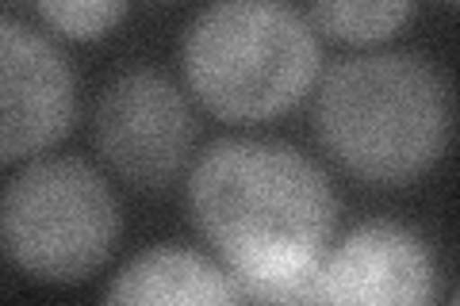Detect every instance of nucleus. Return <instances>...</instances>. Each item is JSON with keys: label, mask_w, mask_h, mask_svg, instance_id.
Returning a JSON list of instances; mask_svg holds the SVG:
<instances>
[{"label": "nucleus", "mask_w": 460, "mask_h": 306, "mask_svg": "<svg viewBox=\"0 0 460 306\" xmlns=\"http://www.w3.org/2000/svg\"><path fill=\"white\" fill-rule=\"evenodd\" d=\"M196 230L234 284H269L323 265L338 192L304 150L272 138H219L189 177Z\"/></svg>", "instance_id": "nucleus-1"}, {"label": "nucleus", "mask_w": 460, "mask_h": 306, "mask_svg": "<svg viewBox=\"0 0 460 306\" xmlns=\"http://www.w3.org/2000/svg\"><path fill=\"white\" fill-rule=\"evenodd\" d=\"M314 119L323 145L353 177L407 184L449 145L453 92L426 54H353L323 77Z\"/></svg>", "instance_id": "nucleus-2"}, {"label": "nucleus", "mask_w": 460, "mask_h": 306, "mask_svg": "<svg viewBox=\"0 0 460 306\" xmlns=\"http://www.w3.org/2000/svg\"><path fill=\"white\" fill-rule=\"evenodd\" d=\"M319 39L307 16L277 0L199 8L181 39V66L199 104L219 119H272L311 92Z\"/></svg>", "instance_id": "nucleus-3"}, {"label": "nucleus", "mask_w": 460, "mask_h": 306, "mask_svg": "<svg viewBox=\"0 0 460 306\" xmlns=\"http://www.w3.org/2000/svg\"><path fill=\"white\" fill-rule=\"evenodd\" d=\"M0 230L12 260L35 280L77 284L108 260L119 238V207L81 157H42L12 177L0 203Z\"/></svg>", "instance_id": "nucleus-4"}, {"label": "nucleus", "mask_w": 460, "mask_h": 306, "mask_svg": "<svg viewBox=\"0 0 460 306\" xmlns=\"http://www.w3.org/2000/svg\"><path fill=\"white\" fill-rule=\"evenodd\" d=\"M100 157L135 188H165L189 165L196 115L157 69H127L104 84L93 111Z\"/></svg>", "instance_id": "nucleus-5"}, {"label": "nucleus", "mask_w": 460, "mask_h": 306, "mask_svg": "<svg viewBox=\"0 0 460 306\" xmlns=\"http://www.w3.org/2000/svg\"><path fill=\"white\" fill-rule=\"evenodd\" d=\"M77 115L66 50L16 16H0V162L47 150Z\"/></svg>", "instance_id": "nucleus-6"}, {"label": "nucleus", "mask_w": 460, "mask_h": 306, "mask_svg": "<svg viewBox=\"0 0 460 306\" xmlns=\"http://www.w3.org/2000/svg\"><path fill=\"white\" fill-rule=\"evenodd\" d=\"M319 291L323 306H434L438 260L414 230L376 218L326 249Z\"/></svg>", "instance_id": "nucleus-7"}, {"label": "nucleus", "mask_w": 460, "mask_h": 306, "mask_svg": "<svg viewBox=\"0 0 460 306\" xmlns=\"http://www.w3.org/2000/svg\"><path fill=\"white\" fill-rule=\"evenodd\" d=\"M104 306H242L234 280L184 245H154L111 280Z\"/></svg>", "instance_id": "nucleus-8"}, {"label": "nucleus", "mask_w": 460, "mask_h": 306, "mask_svg": "<svg viewBox=\"0 0 460 306\" xmlns=\"http://www.w3.org/2000/svg\"><path fill=\"white\" fill-rule=\"evenodd\" d=\"M304 16L311 27L345 42H384L414 16V4L411 0H372V4L365 0H323V4H311Z\"/></svg>", "instance_id": "nucleus-9"}, {"label": "nucleus", "mask_w": 460, "mask_h": 306, "mask_svg": "<svg viewBox=\"0 0 460 306\" xmlns=\"http://www.w3.org/2000/svg\"><path fill=\"white\" fill-rule=\"evenodd\" d=\"M39 20H47L58 35L69 39H100L123 20V4L115 0H42L35 8Z\"/></svg>", "instance_id": "nucleus-10"}]
</instances>
